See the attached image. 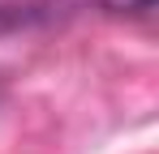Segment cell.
I'll return each instance as SVG.
<instances>
[{
  "label": "cell",
  "instance_id": "6da1fadb",
  "mask_svg": "<svg viewBox=\"0 0 159 154\" xmlns=\"http://www.w3.org/2000/svg\"><path fill=\"white\" fill-rule=\"evenodd\" d=\"M99 9H107V13H129V17H146L151 9H155V0H95Z\"/></svg>",
  "mask_w": 159,
  "mask_h": 154
}]
</instances>
